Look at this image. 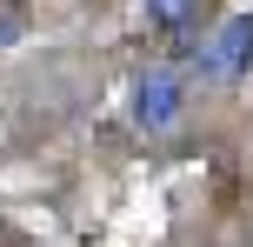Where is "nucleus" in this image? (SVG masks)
Masks as SVG:
<instances>
[{
	"mask_svg": "<svg viewBox=\"0 0 253 247\" xmlns=\"http://www.w3.org/2000/svg\"><path fill=\"white\" fill-rule=\"evenodd\" d=\"M247 60H253V13H233V20L200 47V80H240Z\"/></svg>",
	"mask_w": 253,
	"mask_h": 247,
	"instance_id": "obj_1",
	"label": "nucleus"
},
{
	"mask_svg": "<svg viewBox=\"0 0 253 247\" xmlns=\"http://www.w3.org/2000/svg\"><path fill=\"white\" fill-rule=\"evenodd\" d=\"M173 114H180V74L173 67H147L133 80V120L140 127H167Z\"/></svg>",
	"mask_w": 253,
	"mask_h": 247,
	"instance_id": "obj_2",
	"label": "nucleus"
},
{
	"mask_svg": "<svg viewBox=\"0 0 253 247\" xmlns=\"http://www.w3.org/2000/svg\"><path fill=\"white\" fill-rule=\"evenodd\" d=\"M193 7H200V0H147V13H153L160 27H173V34L193 20Z\"/></svg>",
	"mask_w": 253,
	"mask_h": 247,
	"instance_id": "obj_3",
	"label": "nucleus"
}]
</instances>
